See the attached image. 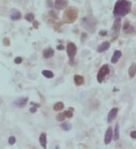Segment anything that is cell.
<instances>
[{"label": "cell", "mask_w": 136, "mask_h": 149, "mask_svg": "<svg viewBox=\"0 0 136 149\" xmlns=\"http://www.w3.org/2000/svg\"><path fill=\"white\" fill-rule=\"evenodd\" d=\"M33 27L36 28V29H38L39 22L37 20H33Z\"/></svg>", "instance_id": "cell-30"}, {"label": "cell", "mask_w": 136, "mask_h": 149, "mask_svg": "<svg viewBox=\"0 0 136 149\" xmlns=\"http://www.w3.org/2000/svg\"><path fill=\"white\" fill-rule=\"evenodd\" d=\"M78 17V10L74 7L67 8L63 13V22L64 24H73Z\"/></svg>", "instance_id": "cell-2"}, {"label": "cell", "mask_w": 136, "mask_h": 149, "mask_svg": "<svg viewBox=\"0 0 136 149\" xmlns=\"http://www.w3.org/2000/svg\"><path fill=\"white\" fill-rule=\"evenodd\" d=\"M61 128L63 130L68 131L72 128V126H71L70 123H63V124H61Z\"/></svg>", "instance_id": "cell-21"}, {"label": "cell", "mask_w": 136, "mask_h": 149, "mask_svg": "<svg viewBox=\"0 0 136 149\" xmlns=\"http://www.w3.org/2000/svg\"><path fill=\"white\" fill-rule=\"evenodd\" d=\"M122 56V52L119 50H116L115 51V52L113 53L112 56V58H111V63L113 64H116V63L119 61L120 58Z\"/></svg>", "instance_id": "cell-12"}, {"label": "cell", "mask_w": 136, "mask_h": 149, "mask_svg": "<svg viewBox=\"0 0 136 149\" xmlns=\"http://www.w3.org/2000/svg\"><path fill=\"white\" fill-rule=\"evenodd\" d=\"M63 114L65 115L66 118H71L73 116V113L72 111H70V110H67V111H63Z\"/></svg>", "instance_id": "cell-25"}, {"label": "cell", "mask_w": 136, "mask_h": 149, "mask_svg": "<svg viewBox=\"0 0 136 149\" xmlns=\"http://www.w3.org/2000/svg\"><path fill=\"white\" fill-rule=\"evenodd\" d=\"M25 19L27 21L29 22L33 21V20H34V15H33V14H32V13H29V14L26 15Z\"/></svg>", "instance_id": "cell-22"}, {"label": "cell", "mask_w": 136, "mask_h": 149, "mask_svg": "<svg viewBox=\"0 0 136 149\" xmlns=\"http://www.w3.org/2000/svg\"><path fill=\"white\" fill-rule=\"evenodd\" d=\"M135 30V28L134 26H129V27L127 28L125 30H124V33H125V34H132V33L134 32Z\"/></svg>", "instance_id": "cell-24"}, {"label": "cell", "mask_w": 136, "mask_h": 149, "mask_svg": "<svg viewBox=\"0 0 136 149\" xmlns=\"http://www.w3.org/2000/svg\"><path fill=\"white\" fill-rule=\"evenodd\" d=\"M130 136H131V138L136 139V131L135 130L132 131V132L130 133Z\"/></svg>", "instance_id": "cell-31"}, {"label": "cell", "mask_w": 136, "mask_h": 149, "mask_svg": "<svg viewBox=\"0 0 136 149\" xmlns=\"http://www.w3.org/2000/svg\"><path fill=\"white\" fill-rule=\"evenodd\" d=\"M95 24H96V22L93 19L89 18V17H85L82 20V25L89 32L94 31L95 29Z\"/></svg>", "instance_id": "cell-5"}, {"label": "cell", "mask_w": 136, "mask_h": 149, "mask_svg": "<svg viewBox=\"0 0 136 149\" xmlns=\"http://www.w3.org/2000/svg\"><path fill=\"white\" fill-rule=\"evenodd\" d=\"M110 73V68L107 64L101 66V68L99 69V71L98 72V75H97V80L99 83H102L104 80L105 77L107 76V74Z\"/></svg>", "instance_id": "cell-4"}, {"label": "cell", "mask_w": 136, "mask_h": 149, "mask_svg": "<svg viewBox=\"0 0 136 149\" xmlns=\"http://www.w3.org/2000/svg\"><path fill=\"white\" fill-rule=\"evenodd\" d=\"M42 73L44 76L47 78H52L54 77V73L49 70H43Z\"/></svg>", "instance_id": "cell-20"}, {"label": "cell", "mask_w": 136, "mask_h": 149, "mask_svg": "<svg viewBox=\"0 0 136 149\" xmlns=\"http://www.w3.org/2000/svg\"><path fill=\"white\" fill-rule=\"evenodd\" d=\"M63 107H64V106H63V102H56V103L54 104V106H53V109H54V111H60L63 109Z\"/></svg>", "instance_id": "cell-19"}, {"label": "cell", "mask_w": 136, "mask_h": 149, "mask_svg": "<svg viewBox=\"0 0 136 149\" xmlns=\"http://www.w3.org/2000/svg\"><path fill=\"white\" fill-rule=\"evenodd\" d=\"M39 142L43 148H46V146H47V135L46 133H42L40 134Z\"/></svg>", "instance_id": "cell-13"}, {"label": "cell", "mask_w": 136, "mask_h": 149, "mask_svg": "<svg viewBox=\"0 0 136 149\" xmlns=\"http://www.w3.org/2000/svg\"><path fill=\"white\" fill-rule=\"evenodd\" d=\"M132 9V2L128 0H117L113 8V15L115 17H124Z\"/></svg>", "instance_id": "cell-1"}, {"label": "cell", "mask_w": 136, "mask_h": 149, "mask_svg": "<svg viewBox=\"0 0 136 149\" xmlns=\"http://www.w3.org/2000/svg\"><path fill=\"white\" fill-rule=\"evenodd\" d=\"M111 47V45H110V42H104L103 43L101 44L97 48V51L99 52V53H102L104 51H106L110 48Z\"/></svg>", "instance_id": "cell-11"}, {"label": "cell", "mask_w": 136, "mask_h": 149, "mask_svg": "<svg viewBox=\"0 0 136 149\" xmlns=\"http://www.w3.org/2000/svg\"><path fill=\"white\" fill-rule=\"evenodd\" d=\"M68 5V0H55L54 7L57 10L64 9Z\"/></svg>", "instance_id": "cell-7"}, {"label": "cell", "mask_w": 136, "mask_h": 149, "mask_svg": "<svg viewBox=\"0 0 136 149\" xmlns=\"http://www.w3.org/2000/svg\"><path fill=\"white\" fill-rule=\"evenodd\" d=\"M113 140L114 141H117L120 138V127L118 125V124H116L115 126V129L114 132H113Z\"/></svg>", "instance_id": "cell-18"}, {"label": "cell", "mask_w": 136, "mask_h": 149, "mask_svg": "<svg viewBox=\"0 0 136 149\" xmlns=\"http://www.w3.org/2000/svg\"><path fill=\"white\" fill-rule=\"evenodd\" d=\"M67 53L70 58V63L73 65L74 63V58L77 53V47L73 42H70L67 46Z\"/></svg>", "instance_id": "cell-3"}, {"label": "cell", "mask_w": 136, "mask_h": 149, "mask_svg": "<svg viewBox=\"0 0 136 149\" xmlns=\"http://www.w3.org/2000/svg\"><path fill=\"white\" fill-rule=\"evenodd\" d=\"M136 74V63H132L131 64L130 67L129 69V78L132 79V78H134Z\"/></svg>", "instance_id": "cell-15"}, {"label": "cell", "mask_w": 136, "mask_h": 149, "mask_svg": "<svg viewBox=\"0 0 136 149\" xmlns=\"http://www.w3.org/2000/svg\"><path fill=\"white\" fill-rule=\"evenodd\" d=\"M130 23H129V20H125V23H124V25H123V31L124 30H125V29H127V28L129 27V26H130Z\"/></svg>", "instance_id": "cell-27"}, {"label": "cell", "mask_w": 136, "mask_h": 149, "mask_svg": "<svg viewBox=\"0 0 136 149\" xmlns=\"http://www.w3.org/2000/svg\"><path fill=\"white\" fill-rule=\"evenodd\" d=\"M74 82L75 84L77 86L82 85L85 82V80H84V78L81 75H79V74H76L74 76Z\"/></svg>", "instance_id": "cell-16"}, {"label": "cell", "mask_w": 136, "mask_h": 149, "mask_svg": "<svg viewBox=\"0 0 136 149\" xmlns=\"http://www.w3.org/2000/svg\"><path fill=\"white\" fill-rule=\"evenodd\" d=\"M57 49H58V50H63V49H64V47H63V45H58V47H57Z\"/></svg>", "instance_id": "cell-34"}, {"label": "cell", "mask_w": 136, "mask_h": 149, "mask_svg": "<svg viewBox=\"0 0 136 149\" xmlns=\"http://www.w3.org/2000/svg\"><path fill=\"white\" fill-rule=\"evenodd\" d=\"M118 113V109L117 108H113L110 111L108 114V116H107V122L111 123L112 120H113L116 118V115H117Z\"/></svg>", "instance_id": "cell-10"}, {"label": "cell", "mask_w": 136, "mask_h": 149, "mask_svg": "<svg viewBox=\"0 0 136 149\" xmlns=\"http://www.w3.org/2000/svg\"><path fill=\"white\" fill-rule=\"evenodd\" d=\"M3 42H4V44H5V45H7V46L9 45V40H8V38H4Z\"/></svg>", "instance_id": "cell-32"}, {"label": "cell", "mask_w": 136, "mask_h": 149, "mask_svg": "<svg viewBox=\"0 0 136 149\" xmlns=\"http://www.w3.org/2000/svg\"><path fill=\"white\" fill-rule=\"evenodd\" d=\"M28 102V98L27 97H20L18 99L14 102V105L16 107L18 108H23L26 106Z\"/></svg>", "instance_id": "cell-9"}, {"label": "cell", "mask_w": 136, "mask_h": 149, "mask_svg": "<svg viewBox=\"0 0 136 149\" xmlns=\"http://www.w3.org/2000/svg\"><path fill=\"white\" fill-rule=\"evenodd\" d=\"M21 13L19 11H18V10H15V11H14L11 13L10 17H11V19L12 20H18L21 18Z\"/></svg>", "instance_id": "cell-17"}, {"label": "cell", "mask_w": 136, "mask_h": 149, "mask_svg": "<svg viewBox=\"0 0 136 149\" xmlns=\"http://www.w3.org/2000/svg\"><path fill=\"white\" fill-rule=\"evenodd\" d=\"M121 28V19L116 18L113 24V33H112V41H115L119 36L120 30Z\"/></svg>", "instance_id": "cell-6"}, {"label": "cell", "mask_w": 136, "mask_h": 149, "mask_svg": "<svg viewBox=\"0 0 136 149\" xmlns=\"http://www.w3.org/2000/svg\"><path fill=\"white\" fill-rule=\"evenodd\" d=\"M113 129L112 127H108L107 129V131L105 133V136H104V143L105 145H109L111 143V142L113 139Z\"/></svg>", "instance_id": "cell-8"}, {"label": "cell", "mask_w": 136, "mask_h": 149, "mask_svg": "<svg viewBox=\"0 0 136 149\" xmlns=\"http://www.w3.org/2000/svg\"><path fill=\"white\" fill-rule=\"evenodd\" d=\"M22 61H23V59L20 56H18V57H16L15 59V63L17 64H20L22 63Z\"/></svg>", "instance_id": "cell-28"}, {"label": "cell", "mask_w": 136, "mask_h": 149, "mask_svg": "<svg viewBox=\"0 0 136 149\" xmlns=\"http://www.w3.org/2000/svg\"><path fill=\"white\" fill-rule=\"evenodd\" d=\"M54 50L51 49V48H47V49H45L42 52V55L45 58H51L54 56Z\"/></svg>", "instance_id": "cell-14"}, {"label": "cell", "mask_w": 136, "mask_h": 149, "mask_svg": "<svg viewBox=\"0 0 136 149\" xmlns=\"http://www.w3.org/2000/svg\"><path fill=\"white\" fill-rule=\"evenodd\" d=\"M65 115H64V114H63V112L62 113H59V114H58V115L56 116V120H58V121H63L64 119H65Z\"/></svg>", "instance_id": "cell-23"}, {"label": "cell", "mask_w": 136, "mask_h": 149, "mask_svg": "<svg viewBox=\"0 0 136 149\" xmlns=\"http://www.w3.org/2000/svg\"><path fill=\"white\" fill-rule=\"evenodd\" d=\"M107 34V32L106 30H101V31L99 32V35L101 36H105Z\"/></svg>", "instance_id": "cell-29"}, {"label": "cell", "mask_w": 136, "mask_h": 149, "mask_svg": "<svg viewBox=\"0 0 136 149\" xmlns=\"http://www.w3.org/2000/svg\"><path fill=\"white\" fill-rule=\"evenodd\" d=\"M30 111L31 113H34L36 111V108L35 107V106H33V107H31L30 109Z\"/></svg>", "instance_id": "cell-33"}, {"label": "cell", "mask_w": 136, "mask_h": 149, "mask_svg": "<svg viewBox=\"0 0 136 149\" xmlns=\"http://www.w3.org/2000/svg\"><path fill=\"white\" fill-rule=\"evenodd\" d=\"M16 142V139H15V136H11L9 137L8 139V143L10 145H14V144Z\"/></svg>", "instance_id": "cell-26"}]
</instances>
